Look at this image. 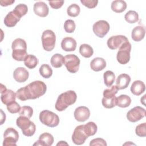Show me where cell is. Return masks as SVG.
Listing matches in <instances>:
<instances>
[{
    "instance_id": "31",
    "label": "cell",
    "mask_w": 146,
    "mask_h": 146,
    "mask_svg": "<svg viewBox=\"0 0 146 146\" xmlns=\"http://www.w3.org/2000/svg\"><path fill=\"white\" fill-rule=\"evenodd\" d=\"M103 78L105 85L110 87L112 85V84L115 82V75L112 71L108 70L104 73Z\"/></svg>"
},
{
    "instance_id": "11",
    "label": "cell",
    "mask_w": 146,
    "mask_h": 146,
    "mask_svg": "<svg viewBox=\"0 0 146 146\" xmlns=\"http://www.w3.org/2000/svg\"><path fill=\"white\" fill-rule=\"evenodd\" d=\"M145 115V110L140 106H136L128 111L127 118L129 121L135 123L143 119Z\"/></svg>"
},
{
    "instance_id": "8",
    "label": "cell",
    "mask_w": 146,
    "mask_h": 146,
    "mask_svg": "<svg viewBox=\"0 0 146 146\" xmlns=\"http://www.w3.org/2000/svg\"><path fill=\"white\" fill-rule=\"evenodd\" d=\"M80 60L75 54H68L64 56V64L67 71L71 73L78 72L80 66Z\"/></svg>"
},
{
    "instance_id": "48",
    "label": "cell",
    "mask_w": 146,
    "mask_h": 146,
    "mask_svg": "<svg viewBox=\"0 0 146 146\" xmlns=\"http://www.w3.org/2000/svg\"><path fill=\"white\" fill-rule=\"evenodd\" d=\"M68 145V144L64 141H60V142H59L56 145Z\"/></svg>"
},
{
    "instance_id": "29",
    "label": "cell",
    "mask_w": 146,
    "mask_h": 146,
    "mask_svg": "<svg viewBox=\"0 0 146 146\" xmlns=\"http://www.w3.org/2000/svg\"><path fill=\"white\" fill-rule=\"evenodd\" d=\"M79 52L83 57L89 58L92 56L94 50L90 45L88 44H82L80 46Z\"/></svg>"
},
{
    "instance_id": "4",
    "label": "cell",
    "mask_w": 146,
    "mask_h": 146,
    "mask_svg": "<svg viewBox=\"0 0 146 146\" xmlns=\"http://www.w3.org/2000/svg\"><path fill=\"white\" fill-rule=\"evenodd\" d=\"M16 124L26 136H32L35 132L36 126L28 117L20 116L17 119Z\"/></svg>"
},
{
    "instance_id": "14",
    "label": "cell",
    "mask_w": 146,
    "mask_h": 146,
    "mask_svg": "<svg viewBox=\"0 0 146 146\" xmlns=\"http://www.w3.org/2000/svg\"><path fill=\"white\" fill-rule=\"evenodd\" d=\"M74 115L76 120L79 122H84L89 119L90 111L86 106H80L75 109Z\"/></svg>"
},
{
    "instance_id": "16",
    "label": "cell",
    "mask_w": 146,
    "mask_h": 146,
    "mask_svg": "<svg viewBox=\"0 0 146 146\" xmlns=\"http://www.w3.org/2000/svg\"><path fill=\"white\" fill-rule=\"evenodd\" d=\"M29 76V71L24 67H18L13 72V78L18 83H23L26 82L28 79Z\"/></svg>"
},
{
    "instance_id": "42",
    "label": "cell",
    "mask_w": 146,
    "mask_h": 146,
    "mask_svg": "<svg viewBox=\"0 0 146 146\" xmlns=\"http://www.w3.org/2000/svg\"><path fill=\"white\" fill-rule=\"evenodd\" d=\"M80 2L84 6H86L89 9H93L97 6V5L98 3V1H97V0H80Z\"/></svg>"
},
{
    "instance_id": "6",
    "label": "cell",
    "mask_w": 146,
    "mask_h": 146,
    "mask_svg": "<svg viewBox=\"0 0 146 146\" xmlns=\"http://www.w3.org/2000/svg\"><path fill=\"white\" fill-rule=\"evenodd\" d=\"M56 36L51 30H44L42 35V46L46 51H52L55 46Z\"/></svg>"
},
{
    "instance_id": "28",
    "label": "cell",
    "mask_w": 146,
    "mask_h": 146,
    "mask_svg": "<svg viewBox=\"0 0 146 146\" xmlns=\"http://www.w3.org/2000/svg\"><path fill=\"white\" fill-rule=\"evenodd\" d=\"M39 60L38 58L34 55L29 54L24 60V64L28 68L33 69L38 64Z\"/></svg>"
},
{
    "instance_id": "25",
    "label": "cell",
    "mask_w": 146,
    "mask_h": 146,
    "mask_svg": "<svg viewBox=\"0 0 146 146\" xmlns=\"http://www.w3.org/2000/svg\"><path fill=\"white\" fill-rule=\"evenodd\" d=\"M111 8L113 11L117 13H120L126 9L127 3L123 0H115L111 3Z\"/></svg>"
},
{
    "instance_id": "39",
    "label": "cell",
    "mask_w": 146,
    "mask_h": 146,
    "mask_svg": "<svg viewBox=\"0 0 146 146\" xmlns=\"http://www.w3.org/2000/svg\"><path fill=\"white\" fill-rule=\"evenodd\" d=\"M6 106L7 111L11 113H18L19 112V110L21 109L20 105L15 101H14Z\"/></svg>"
},
{
    "instance_id": "18",
    "label": "cell",
    "mask_w": 146,
    "mask_h": 146,
    "mask_svg": "<svg viewBox=\"0 0 146 146\" xmlns=\"http://www.w3.org/2000/svg\"><path fill=\"white\" fill-rule=\"evenodd\" d=\"M54 139L53 136L47 132L42 133L39 136L37 143L34 144V145H42V146H50L54 143Z\"/></svg>"
},
{
    "instance_id": "38",
    "label": "cell",
    "mask_w": 146,
    "mask_h": 146,
    "mask_svg": "<svg viewBox=\"0 0 146 146\" xmlns=\"http://www.w3.org/2000/svg\"><path fill=\"white\" fill-rule=\"evenodd\" d=\"M76 28L75 22L72 19H67L64 23V29L67 33H72Z\"/></svg>"
},
{
    "instance_id": "5",
    "label": "cell",
    "mask_w": 146,
    "mask_h": 146,
    "mask_svg": "<svg viewBox=\"0 0 146 146\" xmlns=\"http://www.w3.org/2000/svg\"><path fill=\"white\" fill-rule=\"evenodd\" d=\"M39 118L43 124L49 127H56L60 121L59 116L56 113L48 110H43L40 112Z\"/></svg>"
},
{
    "instance_id": "15",
    "label": "cell",
    "mask_w": 146,
    "mask_h": 146,
    "mask_svg": "<svg viewBox=\"0 0 146 146\" xmlns=\"http://www.w3.org/2000/svg\"><path fill=\"white\" fill-rule=\"evenodd\" d=\"M33 10L34 13L40 17L47 16L49 13V9L47 5L42 1L35 2L34 5Z\"/></svg>"
},
{
    "instance_id": "23",
    "label": "cell",
    "mask_w": 146,
    "mask_h": 146,
    "mask_svg": "<svg viewBox=\"0 0 146 146\" xmlns=\"http://www.w3.org/2000/svg\"><path fill=\"white\" fill-rule=\"evenodd\" d=\"M21 18L18 17L13 11L9 12L5 17L4 23L8 27H13L20 21Z\"/></svg>"
},
{
    "instance_id": "1",
    "label": "cell",
    "mask_w": 146,
    "mask_h": 146,
    "mask_svg": "<svg viewBox=\"0 0 146 146\" xmlns=\"http://www.w3.org/2000/svg\"><path fill=\"white\" fill-rule=\"evenodd\" d=\"M47 90L46 84L40 80H35L17 91V98L21 101L35 99L43 95Z\"/></svg>"
},
{
    "instance_id": "27",
    "label": "cell",
    "mask_w": 146,
    "mask_h": 146,
    "mask_svg": "<svg viewBox=\"0 0 146 146\" xmlns=\"http://www.w3.org/2000/svg\"><path fill=\"white\" fill-rule=\"evenodd\" d=\"M64 57L60 54H55L50 59L51 66L54 68H60L64 64Z\"/></svg>"
},
{
    "instance_id": "30",
    "label": "cell",
    "mask_w": 146,
    "mask_h": 146,
    "mask_svg": "<svg viewBox=\"0 0 146 146\" xmlns=\"http://www.w3.org/2000/svg\"><path fill=\"white\" fill-rule=\"evenodd\" d=\"M84 130L88 137L94 135L98 130L96 124L92 121H89L86 124H84Z\"/></svg>"
},
{
    "instance_id": "24",
    "label": "cell",
    "mask_w": 146,
    "mask_h": 146,
    "mask_svg": "<svg viewBox=\"0 0 146 146\" xmlns=\"http://www.w3.org/2000/svg\"><path fill=\"white\" fill-rule=\"evenodd\" d=\"M16 97V93H15L11 90L7 89L6 91L1 94V100L4 104L7 105L10 103L15 101Z\"/></svg>"
},
{
    "instance_id": "32",
    "label": "cell",
    "mask_w": 146,
    "mask_h": 146,
    "mask_svg": "<svg viewBox=\"0 0 146 146\" xmlns=\"http://www.w3.org/2000/svg\"><path fill=\"white\" fill-rule=\"evenodd\" d=\"M40 75L46 79L50 78L52 75V70L48 64H43L41 65L39 70Z\"/></svg>"
},
{
    "instance_id": "37",
    "label": "cell",
    "mask_w": 146,
    "mask_h": 146,
    "mask_svg": "<svg viewBox=\"0 0 146 146\" xmlns=\"http://www.w3.org/2000/svg\"><path fill=\"white\" fill-rule=\"evenodd\" d=\"M19 113L20 116H25L30 119L33 116V109L30 106H24L21 107Z\"/></svg>"
},
{
    "instance_id": "20",
    "label": "cell",
    "mask_w": 146,
    "mask_h": 146,
    "mask_svg": "<svg viewBox=\"0 0 146 146\" xmlns=\"http://www.w3.org/2000/svg\"><path fill=\"white\" fill-rule=\"evenodd\" d=\"M106 67V62L103 58L96 57L90 62L91 68L96 72L103 70Z\"/></svg>"
},
{
    "instance_id": "35",
    "label": "cell",
    "mask_w": 146,
    "mask_h": 146,
    "mask_svg": "<svg viewBox=\"0 0 146 146\" xmlns=\"http://www.w3.org/2000/svg\"><path fill=\"white\" fill-rule=\"evenodd\" d=\"M28 11L27 6L25 4H19L15 6L14 9L13 10L14 13L20 18H21L23 16L25 15Z\"/></svg>"
},
{
    "instance_id": "17",
    "label": "cell",
    "mask_w": 146,
    "mask_h": 146,
    "mask_svg": "<svg viewBox=\"0 0 146 146\" xmlns=\"http://www.w3.org/2000/svg\"><path fill=\"white\" fill-rule=\"evenodd\" d=\"M61 47L67 52L74 51L76 48V42L72 37H65L61 42Z\"/></svg>"
},
{
    "instance_id": "36",
    "label": "cell",
    "mask_w": 146,
    "mask_h": 146,
    "mask_svg": "<svg viewBox=\"0 0 146 146\" xmlns=\"http://www.w3.org/2000/svg\"><path fill=\"white\" fill-rule=\"evenodd\" d=\"M80 12V9L79 5L76 3H73L70 5L67 9V13L70 17H76L79 15Z\"/></svg>"
},
{
    "instance_id": "34",
    "label": "cell",
    "mask_w": 146,
    "mask_h": 146,
    "mask_svg": "<svg viewBox=\"0 0 146 146\" xmlns=\"http://www.w3.org/2000/svg\"><path fill=\"white\" fill-rule=\"evenodd\" d=\"M116 97H103L102 100V103L104 107L106 108H112L116 106Z\"/></svg>"
},
{
    "instance_id": "9",
    "label": "cell",
    "mask_w": 146,
    "mask_h": 146,
    "mask_svg": "<svg viewBox=\"0 0 146 146\" xmlns=\"http://www.w3.org/2000/svg\"><path fill=\"white\" fill-rule=\"evenodd\" d=\"M3 146H16V143L19 139L18 132L16 129L12 127L8 128L3 133Z\"/></svg>"
},
{
    "instance_id": "26",
    "label": "cell",
    "mask_w": 146,
    "mask_h": 146,
    "mask_svg": "<svg viewBox=\"0 0 146 146\" xmlns=\"http://www.w3.org/2000/svg\"><path fill=\"white\" fill-rule=\"evenodd\" d=\"M131 103V98L127 95H120L116 98V106L121 108H126L130 106Z\"/></svg>"
},
{
    "instance_id": "40",
    "label": "cell",
    "mask_w": 146,
    "mask_h": 146,
    "mask_svg": "<svg viewBox=\"0 0 146 146\" xmlns=\"http://www.w3.org/2000/svg\"><path fill=\"white\" fill-rule=\"evenodd\" d=\"M118 88L116 86H111L110 88H107L104 90L103 95V97H112L115 96V95L118 92Z\"/></svg>"
},
{
    "instance_id": "22",
    "label": "cell",
    "mask_w": 146,
    "mask_h": 146,
    "mask_svg": "<svg viewBox=\"0 0 146 146\" xmlns=\"http://www.w3.org/2000/svg\"><path fill=\"white\" fill-rule=\"evenodd\" d=\"M145 34L144 27L141 26H137L133 29L131 33V38L134 41L139 42L144 39Z\"/></svg>"
},
{
    "instance_id": "10",
    "label": "cell",
    "mask_w": 146,
    "mask_h": 146,
    "mask_svg": "<svg viewBox=\"0 0 146 146\" xmlns=\"http://www.w3.org/2000/svg\"><path fill=\"white\" fill-rule=\"evenodd\" d=\"M110 26L108 22L104 20H100L95 22L93 26L92 30L94 34L99 38H103L108 33Z\"/></svg>"
},
{
    "instance_id": "21",
    "label": "cell",
    "mask_w": 146,
    "mask_h": 146,
    "mask_svg": "<svg viewBox=\"0 0 146 146\" xmlns=\"http://www.w3.org/2000/svg\"><path fill=\"white\" fill-rule=\"evenodd\" d=\"M131 91L132 94L139 96L145 90V86L143 82L137 80L134 81L131 86Z\"/></svg>"
},
{
    "instance_id": "41",
    "label": "cell",
    "mask_w": 146,
    "mask_h": 146,
    "mask_svg": "<svg viewBox=\"0 0 146 146\" xmlns=\"http://www.w3.org/2000/svg\"><path fill=\"white\" fill-rule=\"evenodd\" d=\"M135 132L139 137H145L146 136V123H143L137 125L135 129Z\"/></svg>"
},
{
    "instance_id": "3",
    "label": "cell",
    "mask_w": 146,
    "mask_h": 146,
    "mask_svg": "<svg viewBox=\"0 0 146 146\" xmlns=\"http://www.w3.org/2000/svg\"><path fill=\"white\" fill-rule=\"evenodd\" d=\"M11 48L13 58L17 61H24L28 55L26 41L21 38H17L12 42Z\"/></svg>"
},
{
    "instance_id": "47",
    "label": "cell",
    "mask_w": 146,
    "mask_h": 146,
    "mask_svg": "<svg viewBox=\"0 0 146 146\" xmlns=\"http://www.w3.org/2000/svg\"><path fill=\"white\" fill-rule=\"evenodd\" d=\"M1 94H2V93H3V92L6 91L7 90V88H6V86H4V85L2 84H1Z\"/></svg>"
},
{
    "instance_id": "46",
    "label": "cell",
    "mask_w": 146,
    "mask_h": 146,
    "mask_svg": "<svg viewBox=\"0 0 146 146\" xmlns=\"http://www.w3.org/2000/svg\"><path fill=\"white\" fill-rule=\"evenodd\" d=\"M1 124H3L4 121H5V120H6V115H5V113H3V111L2 110H1Z\"/></svg>"
},
{
    "instance_id": "7",
    "label": "cell",
    "mask_w": 146,
    "mask_h": 146,
    "mask_svg": "<svg viewBox=\"0 0 146 146\" xmlns=\"http://www.w3.org/2000/svg\"><path fill=\"white\" fill-rule=\"evenodd\" d=\"M131 51V44L127 41L124 43L119 48L116 55L117 62L121 64L128 63L130 60V52Z\"/></svg>"
},
{
    "instance_id": "33",
    "label": "cell",
    "mask_w": 146,
    "mask_h": 146,
    "mask_svg": "<svg viewBox=\"0 0 146 146\" xmlns=\"http://www.w3.org/2000/svg\"><path fill=\"white\" fill-rule=\"evenodd\" d=\"M124 19L129 23H135L139 21V14L135 11L129 10L125 14Z\"/></svg>"
},
{
    "instance_id": "43",
    "label": "cell",
    "mask_w": 146,
    "mask_h": 146,
    "mask_svg": "<svg viewBox=\"0 0 146 146\" xmlns=\"http://www.w3.org/2000/svg\"><path fill=\"white\" fill-rule=\"evenodd\" d=\"M107 143L102 138H96L92 139L90 143V146H94V145H102V146H106Z\"/></svg>"
},
{
    "instance_id": "45",
    "label": "cell",
    "mask_w": 146,
    "mask_h": 146,
    "mask_svg": "<svg viewBox=\"0 0 146 146\" xmlns=\"http://www.w3.org/2000/svg\"><path fill=\"white\" fill-rule=\"evenodd\" d=\"M14 0H1L0 4L2 6H7L12 5L13 3H14Z\"/></svg>"
},
{
    "instance_id": "44",
    "label": "cell",
    "mask_w": 146,
    "mask_h": 146,
    "mask_svg": "<svg viewBox=\"0 0 146 146\" xmlns=\"http://www.w3.org/2000/svg\"><path fill=\"white\" fill-rule=\"evenodd\" d=\"M49 5L54 9H58L60 8L64 3V1H49Z\"/></svg>"
},
{
    "instance_id": "2",
    "label": "cell",
    "mask_w": 146,
    "mask_h": 146,
    "mask_svg": "<svg viewBox=\"0 0 146 146\" xmlns=\"http://www.w3.org/2000/svg\"><path fill=\"white\" fill-rule=\"evenodd\" d=\"M77 95L74 91L70 90L62 93L58 98L55 107L58 111H63L68 106L74 104L76 100Z\"/></svg>"
},
{
    "instance_id": "19",
    "label": "cell",
    "mask_w": 146,
    "mask_h": 146,
    "mask_svg": "<svg viewBox=\"0 0 146 146\" xmlns=\"http://www.w3.org/2000/svg\"><path fill=\"white\" fill-rule=\"evenodd\" d=\"M131 77L127 74H121L119 75L116 80V86L118 90H123L126 88L129 84Z\"/></svg>"
},
{
    "instance_id": "13",
    "label": "cell",
    "mask_w": 146,
    "mask_h": 146,
    "mask_svg": "<svg viewBox=\"0 0 146 146\" xmlns=\"http://www.w3.org/2000/svg\"><path fill=\"white\" fill-rule=\"evenodd\" d=\"M129 41L128 38L122 35L112 36L107 40V46L111 50H116L119 48L124 43Z\"/></svg>"
},
{
    "instance_id": "12",
    "label": "cell",
    "mask_w": 146,
    "mask_h": 146,
    "mask_svg": "<svg viewBox=\"0 0 146 146\" xmlns=\"http://www.w3.org/2000/svg\"><path fill=\"white\" fill-rule=\"evenodd\" d=\"M88 137L84 130V125H79L74 131L72 135V140L76 145H82L85 143Z\"/></svg>"
}]
</instances>
